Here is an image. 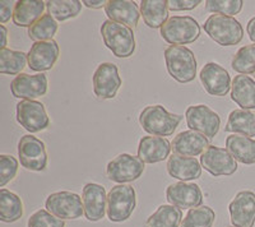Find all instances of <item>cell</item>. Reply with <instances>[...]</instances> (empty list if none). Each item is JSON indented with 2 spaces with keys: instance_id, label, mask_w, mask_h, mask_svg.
I'll return each instance as SVG.
<instances>
[{
  "instance_id": "cell-10",
  "label": "cell",
  "mask_w": 255,
  "mask_h": 227,
  "mask_svg": "<svg viewBox=\"0 0 255 227\" xmlns=\"http://www.w3.org/2000/svg\"><path fill=\"white\" fill-rule=\"evenodd\" d=\"M17 121L29 133H38L49 128L50 117L47 116L44 104L36 100H24L17 104Z\"/></svg>"
},
{
  "instance_id": "cell-26",
  "label": "cell",
  "mask_w": 255,
  "mask_h": 227,
  "mask_svg": "<svg viewBox=\"0 0 255 227\" xmlns=\"http://www.w3.org/2000/svg\"><path fill=\"white\" fill-rule=\"evenodd\" d=\"M226 149L232 157L244 165L255 163V140L252 138L232 134L226 139Z\"/></svg>"
},
{
  "instance_id": "cell-37",
  "label": "cell",
  "mask_w": 255,
  "mask_h": 227,
  "mask_svg": "<svg viewBox=\"0 0 255 227\" xmlns=\"http://www.w3.org/2000/svg\"><path fill=\"white\" fill-rule=\"evenodd\" d=\"M28 227H65V222L47 210H38L29 217Z\"/></svg>"
},
{
  "instance_id": "cell-2",
  "label": "cell",
  "mask_w": 255,
  "mask_h": 227,
  "mask_svg": "<svg viewBox=\"0 0 255 227\" xmlns=\"http://www.w3.org/2000/svg\"><path fill=\"white\" fill-rule=\"evenodd\" d=\"M183 120L181 115L168 113L162 105L147 106L139 115L143 130L153 137H170Z\"/></svg>"
},
{
  "instance_id": "cell-7",
  "label": "cell",
  "mask_w": 255,
  "mask_h": 227,
  "mask_svg": "<svg viewBox=\"0 0 255 227\" xmlns=\"http://www.w3.org/2000/svg\"><path fill=\"white\" fill-rule=\"evenodd\" d=\"M47 211L58 219L78 220L84 215L83 201L78 194L72 192H56L47 197L45 202Z\"/></svg>"
},
{
  "instance_id": "cell-21",
  "label": "cell",
  "mask_w": 255,
  "mask_h": 227,
  "mask_svg": "<svg viewBox=\"0 0 255 227\" xmlns=\"http://www.w3.org/2000/svg\"><path fill=\"white\" fill-rule=\"evenodd\" d=\"M105 13L110 20L125 24L130 28L138 26L140 17V9L135 1L129 0H109L105 6Z\"/></svg>"
},
{
  "instance_id": "cell-17",
  "label": "cell",
  "mask_w": 255,
  "mask_h": 227,
  "mask_svg": "<svg viewBox=\"0 0 255 227\" xmlns=\"http://www.w3.org/2000/svg\"><path fill=\"white\" fill-rule=\"evenodd\" d=\"M232 226L253 227L255 224V193L243 190L235 195L229 206Z\"/></svg>"
},
{
  "instance_id": "cell-13",
  "label": "cell",
  "mask_w": 255,
  "mask_h": 227,
  "mask_svg": "<svg viewBox=\"0 0 255 227\" xmlns=\"http://www.w3.org/2000/svg\"><path fill=\"white\" fill-rule=\"evenodd\" d=\"M93 92L99 99L111 100L116 96L123 81L119 69L113 63H102L93 74Z\"/></svg>"
},
{
  "instance_id": "cell-1",
  "label": "cell",
  "mask_w": 255,
  "mask_h": 227,
  "mask_svg": "<svg viewBox=\"0 0 255 227\" xmlns=\"http://www.w3.org/2000/svg\"><path fill=\"white\" fill-rule=\"evenodd\" d=\"M166 68L171 78L179 83H190L197 77V59L190 49L170 45L165 50Z\"/></svg>"
},
{
  "instance_id": "cell-12",
  "label": "cell",
  "mask_w": 255,
  "mask_h": 227,
  "mask_svg": "<svg viewBox=\"0 0 255 227\" xmlns=\"http://www.w3.org/2000/svg\"><path fill=\"white\" fill-rule=\"evenodd\" d=\"M200 165L213 176H231L238 171V162L225 148L209 146L202 153Z\"/></svg>"
},
{
  "instance_id": "cell-11",
  "label": "cell",
  "mask_w": 255,
  "mask_h": 227,
  "mask_svg": "<svg viewBox=\"0 0 255 227\" xmlns=\"http://www.w3.org/2000/svg\"><path fill=\"white\" fill-rule=\"evenodd\" d=\"M185 117L186 124L190 130L203 134L208 139L215 138V135L220 130V115L207 105L190 106L186 110Z\"/></svg>"
},
{
  "instance_id": "cell-16",
  "label": "cell",
  "mask_w": 255,
  "mask_h": 227,
  "mask_svg": "<svg viewBox=\"0 0 255 227\" xmlns=\"http://www.w3.org/2000/svg\"><path fill=\"white\" fill-rule=\"evenodd\" d=\"M60 49L55 40L35 42L27 54L29 69L33 72H46L52 69L59 59Z\"/></svg>"
},
{
  "instance_id": "cell-8",
  "label": "cell",
  "mask_w": 255,
  "mask_h": 227,
  "mask_svg": "<svg viewBox=\"0 0 255 227\" xmlns=\"http://www.w3.org/2000/svg\"><path fill=\"white\" fill-rule=\"evenodd\" d=\"M20 165L29 171H44L47 167V152L45 143L33 135H23L18 143Z\"/></svg>"
},
{
  "instance_id": "cell-5",
  "label": "cell",
  "mask_w": 255,
  "mask_h": 227,
  "mask_svg": "<svg viewBox=\"0 0 255 227\" xmlns=\"http://www.w3.org/2000/svg\"><path fill=\"white\" fill-rule=\"evenodd\" d=\"M200 36V26L197 20L189 15H175L168 18L161 27V37L171 45H188L194 42Z\"/></svg>"
},
{
  "instance_id": "cell-22",
  "label": "cell",
  "mask_w": 255,
  "mask_h": 227,
  "mask_svg": "<svg viewBox=\"0 0 255 227\" xmlns=\"http://www.w3.org/2000/svg\"><path fill=\"white\" fill-rule=\"evenodd\" d=\"M171 149V143L166 138L143 137L138 146V157L144 163H157L166 160Z\"/></svg>"
},
{
  "instance_id": "cell-25",
  "label": "cell",
  "mask_w": 255,
  "mask_h": 227,
  "mask_svg": "<svg viewBox=\"0 0 255 227\" xmlns=\"http://www.w3.org/2000/svg\"><path fill=\"white\" fill-rule=\"evenodd\" d=\"M231 100L243 110L255 109V81L249 76H236L232 81Z\"/></svg>"
},
{
  "instance_id": "cell-30",
  "label": "cell",
  "mask_w": 255,
  "mask_h": 227,
  "mask_svg": "<svg viewBox=\"0 0 255 227\" xmlns=\"http://www.w3.org/2000/svg\"><path fill=\"white\" fill-rule=\"evenodd\" d=\"M181 210L172 204H163L157 208L156 212L148 217L147 227H179L183 221Z\"/></svg>"
},
{
  "instance_id": "cell-15",
  "label": "cell",
  "mask_w": 255,
  "mask_h": 227,
  "mask_svg": "<svg viewBox=\"0 0 255 227\" xmlns=\"http://www.w3.org/2000/svg\"><path fill=\"white\" fill-rule=\"evenodd\" d=\"M200 82L211 96H226L231 90L232 82L229 72L217 63H207L200 70Z\"/></svg>"
},
{
  "instance_id": "cell-4",
  "label": "cell",
  "mask_w": 255,
  "mask_h": 227,
  "mask_svg": "<svg viewBox=\"0 0 255 227\" xmlns=\"http://www.w3.org/2000/svg\"><path fill=\"white\" fill-rule=\"evenodd\" d=\"M204 31L212 40L221 46H235L244 37V28L234 17L212 14L204 22Z\"/></svg>"
},
{
  "instance_id": "cell-27",
  "label": "cell",
  "mask_w": 255,
  "mask_h": 227,
  "mask_svg": "<svg viewBox=\"0 0 255 227\" xmlns=\"http://www.w3.org/2000/svg\"><path fill=\"white\" fill-rule=\"evenodd\" d=\"M225 131L244 137H255V111L234 110L230 113Z\"/></svg>"
},
{
  "instance_id": "cell-44",
  "label": "cell",
  "mask_w": 255,
  "mask_h": 227,
  "mask_svg": "<svg viewBox=\"0 0 255 227\" xmlns=\"http://www.w3.org/2000/svg\"><path fill=\"white\" fill-rule=\"evenodd\" d=\"M230 227H236V226H230Z\"/></svg>"
},
{
  "instance_id": "cell-32",
  "label": "cell",
  "mask_w": 255,
  "mask_h": 227,
  "mask_svg": "<svg viewBox=\"0 0 255 227\" xmlns=\"http://www.w3.org/2000/svg\"><path fill=\"white\" fill-rule=\"evenodd\" d=\"M82 4L79 0H49L46 1L47 12L59 22L74 18L81 13Z\"/></svg>"
},
{
  "instance_id": "cell-24",
  "label": "cell",
  "mask_w": 255,
  "mask_h": 227,
  "mask_svg": "<svg viewBox=\"0 0 255 227\" xmlns=\"http://www.w3.org/2000/svg\"><path fill=\"white\" fill-rule=\"evenodd\" d=\"M46 8V3L42 0H19L14 5L13 23L18 27H31L36 23Z\"/></svg>"
},
{
  "instance_id": "cell-18",
  "label": "cell",
  "mask_w": 255,
  "mask_h": 227,
  "mask_svg": "<svg viewBox=\"0 0 255 227\" xmlns=\"http://www.w3.org/2000/svg\"><path fill=\"white\" fill-rule=\"evenodd\" d=\"M82 201H83L84 216L88 221H100L108 212V195L105 188L100 184H86L83 188Z\"/></svg>"
},
{
  "instance_id": "cell-43",
  "label": "cell",
  "mask_w": 255,
  "mask_h": 227,
  "mask_svg": "<svg viewBox=\"0 0 255 227\" xmlns=\"http://www.w3.org/2000/svg\"><path fill=\"white\" fill-rule=\"evenodd\" d=\"M0 29H1V44H0V47L1 49H6V42H8V29L5 28V26L4 24H1L0 26Z\"/></svg>"
},
{
  "instance_id": "cell-29",
  "label": "cell",
  "mask_w": 255,
  "mask_h": 227,
  "mask_svg": "<svg viewBox=\"0 0 255 227\" xmlns=\"http://www.w3.org/2000/svg\"><path fill=\"white\" fill-rule=\"evenodd\" d=\"M23 216L22 199L8 189H0V220L6 224L18 221Z\"/></svg>"
},
{
  "instance_id": "cell-40",
  "label": "cell",
  "mask_w": 255,
  "mask_h": 227,
  "mask_svg": "<svg viewBox=\"0 0 255 227\" xmlns=\"http://www.w3.org/2000/svg\"><path fill=\"white\" fill-rule=\"evenodd\" d=\"M14 5L15 4L13 1H9V0L0 1V22H1V24L6 23L10 18L13 19Z\"/></svg>"
},
{
  "instance_id": "cell-38",
  "label": "cell",
  "mask_w": 255,
  "mask_h": 227,
  "mask_svg": "<svg viewBox=\"0 0 255 227\" xmlns=\"http://www.w3.org/2000/svg\"><path fill=\"white\" fill-rule=\"evenodd\" d=\"M18 172V161L13 156H0V188L3 189L6 184L15 178Z\"/></svg>"
},
{
  "instance_id": "cell-20",
  "label": "cell",
  "mask_w": 255,
  "mask_h": 227,
  "mask_svg": "<svg viewBox=\"0 0 255 227\" xmlns=\"http://www.w3.org/2000/svg\"><path fill=\"white\" fill-rule=\"evenodd\" d=\"M209 147V139L194 130L181 131L174 138L171 148L175 154L184 157H197Z\"/></svg>"
},
{
  "instance_id": "cell-23",
  "label": "cell",
  "mask_w": 255,
  "mask_h": 227,
  "mask_svg": "<svg viewBox=\"0 0 255 227\" xmlns=\"http://www.w3.org/2000/svg\"><path fill=\"white\" fill-rule=\"evenodd\" d=\"M167 172L170 176L181 181L197 180L202 176V165L195 157H184L172 154L167 161Z\"/></svg>"
},
{
  "instance_id": "cell-41",
  "label": "cell",
  "mask_w": 255,
  "mask_h": 227,
  "mask_svg": "<svg viewBox=\"0 0 255 227\" xmlns=\"http://www.w3.org/2000/svg\"><path fill=\"white\" fill-rule=\"evenodd\" d=\"M106 3H108V1H105V0H97V1H91V0H84L83 1V4L86 6H87V8H90V9H100V8H102V6H106Z\"/></svg>"
},
{
  "instance_id": "cell-33",
  "label": "cell",
  "mask_w": 255,
  "mask_h": 227,
  "mask_svg": "<svg viewBox=\"0 0 255 227\" xmlns=\"http://www.w3.org/2000/svg\"><path fill=\"white\" fill-rule=\"evenodd\" d=\"M58 20L50 14H44L36 23L28 28V36L32 41H50L58 32Z\"/></svg>"
},
{
  "instance_id": "cell-39",
  "label": "cell",
  "mask_w": 255,
  "mask_h": 227,
  "mask_svg": "<svg viewBox=\"0 0 255 227\" xmlns=\"http://www.w3.org/2000/svg\"><path fill=\"white\" fill-rule=\"evenodd\" d=\"M202 3L200 0H168V10L180 12V10H191Z\"/></svg>"
},
{
  "instance_id": "cell-9",
  "label": "cell",
  "mask_w": 255,
  "mask_h": 227,
  "mask_svg": "<svg viewBox=\"0 0 255 227\" xmlns=\"http://www.w3.org/2000/svg\"><path fill=\"white\" fill-rule=\"evenodd\" d=\"M144 167V162L139 157L122 153L109 162L106 167V174H108V178L115 183H131L142 176Z\"/></svg>"
},
{
  "instance_id": "cell-19",
  "label": "cell",
  "mask_w": 255,
  "mask_h": 227,
  "mask_svg": "<svg viewBox=\"0 0 255 227\" xmlns=\"http://www.w3.org/2000/svg\"><path fill=\"white\" fill-rule=\"evenodd\" d=\"M10 92L15 99L35 100L45 96L47 92V77L45 74L22 73L15 77L10 83Z\"/></svg>"
},
{
  "instance_id": "cell-31",
  "label": "cell",
  "mask_w": 255,
  "mask_h": 227,
  "mask_svg": "<svg viewBox=\"0 0 255 227\" xmlns=\"http://www.w3.org/2000/svg\"><path fill=\"white\" fill-rule=\"evenodd\" d=\"M27 54L10 49H0V73L19 76L26 67Z\"/></svg>"
},
{
  "instance_id": "cell-14",
  "label": "cell",
  "mask_w": 255,
  "mask_h": 227,
  "mask_svg": "<svg viewBox=\"0 0 255 227\" xmlns=\"http://www.w3.org/2000/svg\"><path fill=\"white\" fill-rule=\"evenodd\" d=\"M166 197L170 204L180 210H193L203 204V193L194 183H175L168 185Z\"/></svg>"
},
{
  "instance_id": "cell-28",
  "label": "cell",
  "mask_w": 255,
  "mask_h": 227,
  "mask_svg": "<svg viewBox=\"0 0 255 227\" xmlns=\"http://www.w3.org/2000/svg\"><path fill=\"white\" fill-rule=\"evenodd\" d=\"M140 15L149 28H161L168 19V6L166 0H142Z\"/></svg>"
},
{
  "instance_id": "cell-42",
  "label": "cell",
  "mask_w": 255,
  "mask_h": 227,
  "mask_svg": "<svg viewBox=\"0 0 255 227\" xmlns=\"http://www.w3.org/2000/svg\"><path fill=\"white\" fill-rule=\"evenodd\" d=\"M247 31H248V35H249V38L255 44V17H253L252 19L248 22Z\"/></svg>"
},
{
  "instance_id": "cell-36",
  "label": "cell",
  "mask_w": 255,
  "mask_h": 227,
  "mask_svg": "<svg viewBox=\"0 0 255 227\" xmlns=\"http://www.w3.org/2000/svg\"><path fill=\"white\" fill-rule=\"evenodd\" d=\"M243 5V0H208L206 1V10L215 14L232 17L241 12Z\"/></svg>"
},
{
  "instance_id": "cell-34",
  "label": "cell",
  "mask_w": 255,
  "mask_h": 227,
  "mask_svg": "<svg viewBox=\"0 0 255 227\" xmlns=\"http://www.w3.org/2000/svg\"><path fill=\"white\" fill-rule=\"evenodd\" d=\"M216 221V213L208 206H200L189 210L181 222V227H212Z\"/></svg>"
},
{
  "instance_id": "cell-3",
  "label": "cell",
  "mask_w": 255,
  "mask_h": 227,
  "mask_svg": "<svg viewBox=\"0 0 255 227\" xmlns=\"http://www.w3.org/2000/svg\"><path fill=\"white\" fill-rule=\"evenodd\" d=\"M104 44L116 58H129L135 51V37L133 29L114 20H105L101 26Z\"/></svg>"
},
{
  "instance_id": "cell-6",
  "label": "cell",
  "mask_w": 255,
  "mask_h": 227,
  "mask_svg": "<svg viewBox=\"0 0 255 227\" xmlns=\"http://www.w3.org/2000/svg\"><path fill=\"white\" fill-rule=\"evenodd\" d=\"M136 206L135 190L130 185H115L108 194V217L111 222L130 219Z\"/></svg>"
},
{
  "instance_id": "cell-35",
  "label": "cell",
  "mask_w": 255,
  "mask_h": 227,
  "mask_svg": "<svg viewBox=\"0 0 255 227\" xmlns=\"http://www.w3.org/2000/svg\"><path fill=\"white\" fill-rule=\"evenodd\" d=\"M231 67L235 72L244 76L255 73V44L247 45L239 49L235 56L232 58Z\"/></svg>"
}]
</instances>
